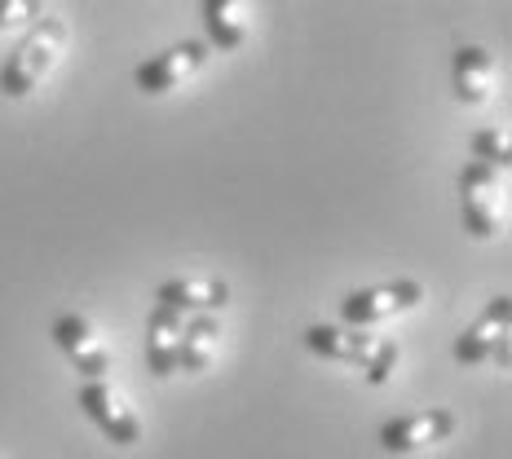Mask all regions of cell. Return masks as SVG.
<instances>
[{
    "label": "cell",
    "mask_w": 512,
    "mask_h": 459,
    "mask_svg": "<svg viewBox=\"0 0 512 459\" xmlns=\"http://www.w3.org/2000/svg\"><path fill=\"white\" fill-rule=\"evenodd\" d=\"M62 53H67V23L62 18H40L0 67V93L14 102L31 98L49 80V71L58 67Z\"/></svg>",
    "instance_id": "7a4b0ae2"
},
{
    "label": "cell",
    "mask_w": 512,
    "mask_h": 459,
    "mask_svg": "<svg viewBox=\"0 0 512 459\" xmlns=\"http://www.w3.org/2000/svg\"><path fill=\"white\" fill-rule=\"evenodd\" d=\"M76 402H80V411L93 420V429H98L111 446H124V451H128V446L142 442V420H137V411L128 407V402H124L106 380L80 384Z\"/></svg>",
    "instance_id": "9c48e42d"
},
{
    "label": "cell",
    "mask_w": 512,
    "mask_h": 459,
    "mask_svg": "<svg viewBox=\"0 0 512 459\" xmlns=\"http://www.w3.org/2000/svg\"><path fill=\"white\" fill-rule=\"evenodd\" d=\"M455 411L446 407H424V411H411V415H393V420L380 424V451L389 455H420L429 446H442L451 442L455 433Z\"/></svg>",
    "instance_id": "52a82bcc"
},
{
    "label": "cell",
    "mask_w": 512,
    "mask_h": 459,
    "mask_svg": "<svg viewBox=\"0 0 512 459\" xmlns=\"http://www.w3.org/2000/svg\"><path fill=\"white\" fill-rule=\"evenodd\" d=\"M415 305H424V287L415 279L358 287V292H349L345 301H340V327L371 332L376 323H389V318H398V314H411Z\"/></svg>",
    "instance_id": "277c9868"
},
{
    "label": "cell",
    "mask_w": 512,
    "mask_h": 459,
    "mask_svg": "<svg viewBox=\"0 0 512 459\" xmlns=\"http://www.w3.org/2000/svg\"><path fill=\"white\" fill-rule=\"evenodd\" d=\"M155 305L177 309V314H221L230 305V283L208 279V274H186L155 287Z\"/></svg>",
    "instance_id": "30bf717a"
},
{
    "label": "cell",
    "mask_w": 512,
    "mask_h": 459,
    "mask_svg": "<svg viewBox=\"0 0 512 459\" xmlns=\"http://www.w3.org/2000/svg\"><path fill=\"white\" fill-rule=\"evenodd\" d=\"M495 80H499V67H495V58H490L482 45H460L455 49V58H451V93H455V102H464V106L490 102Z\"/></svg>",
    "instance_id": "8fae6325"
},
{
    "label": "cell",
    "mask_w": 512,
    "mask_h": 459,
    "mask_svg": "<svg viewBox=\"0 0 512 459\" xmlns=\"http://www.w3.org/2000/svg\"><path fill=\"white\" fill-rule=\"evenodd\" d=\"M208 58H212V49L204 45V40H181V45L137 62L133 84H137V93H146V98H164V93L181 89L190 76H199V71L208 67Z\"/></svg>",
    "instance_id": "8992f818"
},
{
    "label": "cell",
    "mask_w": 512,
    "mask_h": 459,
    "mask_svg": "<svg viewBox=\"0 0 512 459\" xmlns=\"http://www.w3.org/2000/svg\"><path fill=\"white\" fill-rule=\"evenodd\" d=\"M508 336H512V296H495V301L455 336L451 354L460 367H482V362L508 367Z\"/></svg>",
    "instance_id": "5b68a950"
},
{
    "label": "cell",
    "mask_w": 512,
    "mask_h": 459,
    "mask_svg": "<svg viewBox=\"0 0 512 459\" xmlns=\"http://www.w3.org/2000/svg\"><path fill=\"white\" fill-rule=\"evenodd\" d=\"M204 45L208 49H221V53H234L248 45L252 36V18L256 9L248 0H204Z\"/></svg>",
    "instance_id": "7c38bea8"
},
{
    "label": "cell",
    "mask_w": 512,
    "mask_h": 459,
    "mask_svg": "<svg viewBox=\"0 0 512 459\" xmlns=\"http://www.w3.org/2000/svg\"><path fill=\"white\" fill-rule=\"evenodd\" d=\"M468 146H473V164L499 168V173H508V168H512V137H508V128H499V124L477 128Z\"/></svg>",
    "instance_id": "9a60e30c"
},
{
    "label": "cell",
    "mask_w": 512,
    "mask_h": 459,
    "mask_svg": "<svg viewBox=\"0 0 512 459\" xmlns=\"http://www.w3.org/2000/svg\"><path fill=\"white\" fill-rule=\"evenodd\" d=\"M53 345H58L62 358L84 376V384L106 380L115 367L111 345L98 336V327H93L84 314H58V323H53Z\"/></svg>",
    "instance_id": "ba28073f"
},
{
    "label": "cell",
    "mask_w": 512,
    "mask_h": 459,
    "mask_svg": "<svg viewBox=\"0 0 512 459\" xmlns=\"http://www.w3.org/2000/svg\"><path fill=\"white\" fill-rule=\"evenodd\" d=\"M181 327H186V318H181L177 309L155 305L151 314H146V367H151L155 380L177 376V362H181Z\"/></svg>",
    "instance_id": "4fadbf2b"
},
{
    "label": "cell",
    "mask_w": 512,
    "mask_h": 459,
    "mask_svg": "<svg viewBox=\"0 0 512 459\" xmlns=\"http://www.w3.org/2000/svg\"><path fill=\"white\" fill-rule=\"evenodd\" d=\"M217 349H221V318L195 314L186 327H181V362L177 367L186 371V376H204L212 367V358H217Z\"/></svg>",
    "instance_id": "5bb4252c"
},
{
    "label": "cell",
    "mask_w": 512,
    "mask_h": 459,
    "mask_svg": "<svg viewBox=\"0 0 512 459\" xmlns=\"http://www.w3.org/2000/svg\"><path fill=\"white\" fill-rule=\"evenodd\" d=\"M460 217L473 239H495L508 226V173L486 164H464L460 173Z\"/></svg>",
    "instance_id": "3957f363"
},
{
    "label": "cell",
    "mask_w": 512,
    "mask_h": 459,
    "mask_svg": "<svg viewBox=\"0 0 512 459\" xmlns=\"http://www.w3.org/2000/svg\"><path fill=\"white\" fill-rule=\"evenodd\" d=\"M305 349L327 362H340V367H358L367 376L371 389L393 380L402 362V349L398 340H384V336H371V332H358V327H332V323H309L305 327Z\"/></svg>",
    "instance_id": "6da1fadb"
},
{
    "label": "cell",
    "mask_w": 512,
    "mask_h": 459,
    "mask_svg": "<svg viewBox=\"0 0 512 459\" xmlns=\"http://www.w3.org/2000/svg\"><path fill=\"white\" fill-rule=\"evenodd\" d=\"M27 23H40L36 0H0V31H18Z\"/></svg>",
    "instance_id": "2e32d148"
}]
</instances>
